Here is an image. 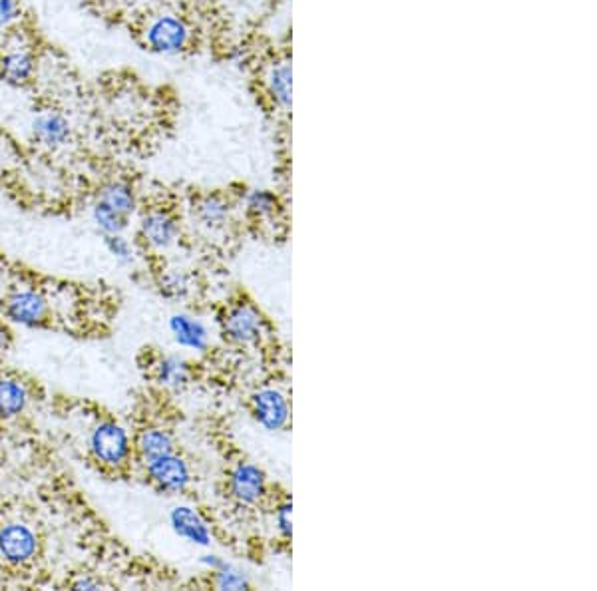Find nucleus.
Returning a JSON list of instances; mask_svg holds the SVG:
<instances>
[{"instance_id": "obj_1", "label": "nucleus", "mask_w": 597, "mask_h": 591, "mask_svg": "<svg viewBox=\"0 0 597 591\" xmlns=\"http://www.w3.org/2000/svg\"><path fill=\"white\" fill-rule=\"evenodd\" d=\"M223 339L235 347H259L269 337V323L259 307L251 301H235L219 317Z\"/></svg>"}, {"instance_id": "obj_2", "label": "nucleus", "mask_w": 597, "mask_h": 591, "mask_svg": "<svg viewBox=\"0 0 597 591\" xmlns=\"http://www.w3.org/2000/svg\"><path fill=\"white\" fill-rule=\"evenodd\" d=\"M144 46L160 56H180L194 42L192 24L176 12H160L148 18L142 28Z\"/></svg>"}, {"instance_id": "obj_3", "label": "nucleus", "mask_w": 597, "mask_h": 591, "mask_svg": "<svg viewBox=\"0 0 597 591\" xmlns=\"http://www.w3.org/2000/svg\"><path fill=\"white\" fill-rule=\"evenodd\" d=\"M88 450L100 466L120 470L134 458V438L120 422L102 420L90 430Z\"/></svg>"}, {"instance_id": "obj_4", "label": "nucleus", "mask_w": 597, "mask_h": 591, "mask_svg": "<svg viewBox=\"0 0 597 591\" xmlns=\"http://www.w3.org/2000/svg\"><path fill=\"white\" fill-rule=\"evenodd\" d=\"M259 88L271 112L289 116L293 106V60L289 52L271 54L259 68Z\"/></svg>"}, {"instance_id": "obj_5", "label": "nucleus", "mask_w": 597, "mask_h": 591, "mask_svg": "<svg viewBox=\"0 0 597 591\" xmlns=\"http://www.w3.org/2000/svg\"><path fill=\"white\" fill-rule=\"evenodd\" d=\"M227 492L241 508H259L269 498V478L251 460H237L227 472Z\"/></svg>"}, {"instance_id": "obj_6", "label": "nucleus", "mask_w": 597, "mask_h": 591, "mask_svg": "<svg viewBox=\"0 0 597 591\" xmlns=\"http://www.w3.org/2000/svg\"><path fill=\"white\" fill-rule=\"evenodd\" d=\"M249 410L259 428L269 434L285 432L291 424V398L277 385L259 387L249 398Z\"/></svg>"}, {"instance_id": "obj_7", "label": "nucleus", "mask_w": 597, "mask_h": 591, "mask_svg": "<svg viewBox=\"0 0 597 591\" xmlns=\"http://www.w3.org/2000/svg\"><path fill=\"white\" fill-rule=\"evenodd\" d=\"M144 466V474L146 480L162 494L168 496H180L186 494L194 482V474H192V466L190 462L176 452L154 458Z\"/></svg>"}, {"instance_id": "obj_8", "label": "nucleus", "mask_w": 597, "mask_h": 591, "mask_svg": "<svg viewBox=\"0 0 597 591\" xmlns=\"http://www.w3.org/2000/svg\"><path fill=\"white\" fill-rule=\"evenodd\" d=\"M140 239L154 251H168L180 243L182 221L168 207H150L138 221Z\"/></svg>"}, {"instance_id": "obj_9", "label": "nucleus", "mask_w": 597, "mask_h": 591, "mask_svg": "<svg viewBox=\"0 0 597 591\" xmlns=\"http://www.w3.org/2000/svg\"><path fill=\"white\" fill-rule=\"evenodd\" d=\"M4 317L20 327H40L48 321V301L32 287H20L10 291L2 303Z\"/></svg>"}, {"instance_id": "obj_10", "label": "nucleus", "mask_w": 597, "mask_h": 591, "mask_svg": "<svg viewBox=\"0 0 597 591\" xmlns=\"http://www.w3.org/2000/svg\"><path fill=\"white\" fill-rule=\"evenodd\" d=\"M237 201L221 192H207L194 199L192 203V219L194 225L207 235L225 233L235 217Z\"/></svg>"}, {"instance_id": "obj_11", "label": "nucleus", "mask_w": 597, "mask_h": 591, "mask_svg": "<svg viewBox=\"0 0 597 591\" xmlns=\"http://www.w3.org/2000/svg\"><path fill=\"white\" fill-rule=\"evenodd\" d=\"M38 554L36 532L22 522H10L0 528V558L12 566H28Z\"/></svg>"}, {"instance_id": "obj_12", "label": "nucleus", "mask_w": 597, "mask_h": 591, "mask_svg": "<svg viewBox=\"0 0 597 591\" xmlns=\"http://www.w3.org/2000/svg\"><path fill=\"white\" fill-rule=\"evenodd\" d=\"M168 522H170L172 532L180 540H184L196 548H203V550L211 548V544L215 540L211 522L201 514V510L192 504H176L168 514Z\"/></svg>"}, {"instance_id": "obj_13", "label": "nucleus", "mask_w": 597, "mask_h": 591, "mask_svg": "<svg viewBox=\"0 0 597 591\" xmlns=\"http://www.w3.org/2000/svg\"><path fill=\"white\" fill-rule=\"evenodd\" d=\"M30 136L44 150H60L72 140V124L60 110L42 108L30 120Z\"/></svg>"}, {"instance_id": "obj_14", "label": "nucleus", "mask_w": 597, "mask_h": 591, "mask_svg": "<svg viewBox=\"0 0 597 591\" xmlns=\"http://www.w3.org/2000/svg\"><path fill=\"white\" fill-rule=\"evenodd\" d=\"M168 329L174 343L188 353L205 355L211 349V331L207 323L190 311L172 313L168 319Z\"/></svg>"}, {"instance_id": "obj_15", "label": "nucleus", "mask_w": 597, "mask_h": 591, "mask_svg": "<svg viewBox=\"0 0 597 591\" xmlns=\"http://www.w3.org/2000/svg\"><path fill=\"white\" fill-rule=\"evenodd\" d=\"M152 377L158 387L180 393L194 381V367L182 355H162L152 367Z\"/></svg>"}, {"instance_id": "obj_16", "label": "nucleus", "mask_w": 597, "mask_h": 591, "mask_svg": "<svg viewBox=\"0 0 597 591\" xmlns=\"http://www.w3.org/2000/svg\"><path fill=\"white\" fill-rule=\"evenodd\" d=\"M176 450H178V444L172 430H168L162 424H148L134 438V454L142 464L154 458L172 454Z\"/></svg>"}, {"instance_id": "obj_17", "label": "nucleus", "mask_w": 597, "mask_h": 591, "mask_svg": "<svg viewBox=\"0 0 597 591\" xmlns=\"http://www.w3.org/2000/svg\"><path fill=\"white\" fill-rule=\"evenodd\" d=\"M36 56L28 46H10L0 54V78L10 86H26L34 80Z\"/></svg>"}, {"instance_id": "obj_18", "label": "nucleus", "mask_w": 597, "mask_h": 591, "mask_svg": "<svg viewBox=\"0 0 597 591\" xmlns=\"http://www.w3.org/2000/svg\"><path fill=\"white\" fill-rule=\"evenodd\" d=\"M237 205L243 209V213L247 217H251L257 223L277 221L281 211H283L281 197L277 196L273 190H267V188L245 190L237 199Z\"/></svg>"}, {"instance_id": "obj_19", "label": "nucleus", "mask_w": 597, "mask_h": 591, "mask_svg": "<svg viewBox=\"0 0 597 591\" xmlns=\"http://www.w3.org/2000/svg\"><path fill=\"white\" fill-rule=\"evenodd\" d=\"M94 199L108 205L110 209L130 217V219H132V215H136V211L140 207V199H138L136 188L126 180H110V182L102 184L98 188Z\"/></svg>"}, {"instance_id": "obj_20", "label": "nucleus", "mask_w": 597, "mask_h": 591, "mask_svg": "<svg viewBox=\"0 0 597 591\" xmlns=\"http://www.w3.org/2000/svg\"><path fill=\"white\" fill-rule=\"evenodd\" d=\"M30 394L22 381L14 377H0V420L18 418L28 406Z\"/></svg>"}, {"instance_id": "obj_21", "label": "nucleus", "mask_w": 597, "mask_h": 591, "mask_svg": "<svg viewBox=\"0 0 597 591\" xmlns=\"http://www.w3.org/2000/svg\"><path fill=\"white\" fill-rule=\"evenodd\" d=\"M90 219L94 223V227L104 235H120V233H126L128 227H130V217L110 209L108 205L100 203V201H92L90 205Z\"/></svg>"}, {"instance_id": "obj_22", "label": "nucleus", "mask_w": 597, "mask_h": 591, "mask_svg": "<svg viewBox=\"0 0 597 591\" xmlns=\"http://www.w3.org/2000/svg\"><path fill=\"white\" fill-rule=\"evenodd\" d=\"M211 584L213 588L221 591H245L251 588V578L243 568L227 560V564L221 570L211 574Z\"/></svg>"}, {"instance_id": "obj_23", "label": "nucleus", "mask_w": 597, "mask_h": 591, "mask_svg": "<svg viewBox=\"0 0 597 591\" xmlns=\"http://www.w3.org/2000/svg\"><path fill=\"white\" fill-rule=\"evenodd\" d=\"M271 522H273V530H275L277 538L281 542L289 544L293 538V502H291V498H283L275 504Z\"/></svg>"}, {"instance_id": "obj_24", "label": "nucleus", "mask_w": 597, "mask_h": 591, "mask_svg": "<svg viewBox=\"0 0 597 591\" xmlns=\"http://www.w3.org/2000/svg\"><path fill=\"white\" fill-rule=\"evenodd\" d=\"M106 249L110 251V255L120 263V265H134L138 261V249L136 243H132L124 233L120 235H108L104 237Z\"/></svg>"}, {"instance_id": "obj_25", "label": "nucleus", "mask_w": 597, "mask_h": 591, "mask_svg": "<svg viewBox=\"0 0 597 591\" xmlns=\"http://www.w3.org/2000/svg\"><path fill=\"white\" fill-rule=\"evenodd\" d=\"M160 287L168 297L184 299L192 291V277L184 269H168L162 273Z\"/></svg>"}, {"instance_id": "obj_26", "label": "nucleus", "mask_w": 597, "mask_h": 591, "mask_svg": "<svg viewBox=\"0 0 597 591\" xmlns=\"http://www.w3.org/2000/svg\"><path fill=\"white\" fill-rule=\"evenodd\" d=\"M22 14L20 0H0V32L12 28Z\"/></svg>"}, {"instance_id": "obj_27", "label": "nucleus", "mask_w": 597, "mask_h": 591, "mask_svg": "<svg viewBox=\"0 0 597 591\" xmlns=\"http://www.w3.org/2000/svg\"><path fill=\"white\" fill-rule=\"evenodd\" d=\"M199 562H201V566H203L209 574L221 570V568L227 564V560H225L223 556L215 554V552H207V554H203V556L199 558Z\"/></svg>"}, {"instance_id": "obj_28", "label": "nucleus", "mask_w": 597, "mask_h": 591, "mask_svg": "<svg viewBox=\"0 0 597 591\" xmlns=\"http://www.w3.org/2000/svg\"><path fill=\"white\" fill-rule=\"evenodd\" d=\"M74 590H98L102 588V584L98 580H90V578H80L78 582L72 584Z\"/></svg>"}, {"instance_id": "obj_29", "label": "nucleus", "mask_w": 597, "mask_h": 591, "mask_svg": "<svg viewBox=\"0 0 597 591\" xmlns=\"http://www.w3.org/2000/svg\"><path fill=\"white\" fill-rule=\"evenodd\" d=\"M8 343H10V331H8V327L0 321V355L8 349Z\"/></svg>"}]
</instances>
